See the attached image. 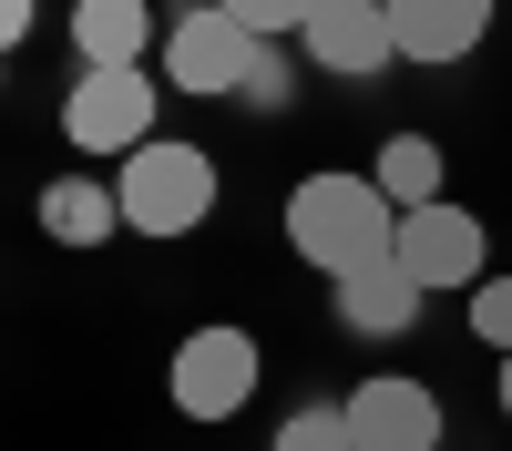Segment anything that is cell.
<instances>
[{"label": "cell", "instance_id": "277c9868", "mask_svg": "<svg viewBox=\"0 0 512 451\" xmlns=\"http://www.w3.org/2000/svg\"><path fill=\"white\" fill-rule=\"evenodd\" d=\"M164 82L175 93H256V31L226 21L216 0L185 21H164Z\"/></svg>", "mask_w": 512, "mask_h": 451}, {"label": "cell", "instance_id": "ac0fdd59", "mask_svg": "<svg viewBox=\"0 0 512 451\" xmlns=\"http://www.w3.org/2000/svg\"><path fill=\"white\" fill-rule=\"evenodd\" d=\"M502 421H512V349H502Z\"/></svg>", "mask_w": 512, "mask_h": 451}, {"label": "cell", "instance_id": "2e32d148", "mask_svg": "<svg viewBox=\"0 0 512 451\" xmlns=\"http://www.w3.org/2000/svg\"><path fill=\"white\" fill-rule=\"evenodd\" d=\"M472 328H482L492 349H512V277H482L472 287Z\"/></svg>", "mask_w": 512, "mask_h": 451}, {"label": "cell", "instance_id": "5b68a950", "mask_svg": "<svg viewBox=\"0 0 512 451\" xmlns=\"http://www.w3.org/2000/svg\"><path fill=\"white\" fill-rule=\"evenodd\" d=\"M256 339L246 328H195V339L175 349V410L185 421H236V410L256 400Z\"/></svg>", "mask_w": 512, "mask_h": 451}, {"label": "cell", "instance_id": "4fadbf2b", "mask_svg": "<svg viewBox=\"0 0 512 451\" xmlns=\"http://www.w3.org/2000/svg\"><path fill=\"white\" fill-rule=\"evenodd\" d=\"M369 175H379V195H390L400 216H410V205H441V144L431 134H390Z\"/></svg>", "mask_w": 512, "mask_h": 451}, {"label": "cell", "instance_id": "7c38bea8", "mask_svg": "<svg viewBox=\"0 0 512 451\" xmlns=\"http://www.w3.org/2000/svg\"><path fill=\"white\" fill-rule=\"evenodd\" d=\"M41 226H52L62 246H103V236H123V195L93 185V175H62L52 195H41Z\"/></svg>", "mask_w": 512, "mask_h": 451}, {"label": "cell", "instance_id": "ba28073f", "mask_svg": "<svg viewBox=\"0 0 512 451\" xmlns=\"http://www.w3.org/2000/svg\"><path fill=\"white\" fill-rule=\"evenodd\" d=\"M297 41H308V62L318 72H390L400 62V31H390V0H328V11L308 21V31H297Z\"/></svg>", "mask_w": 512, "mask_h": 451}, {"label": "cell", "instance_id": "3957f363", "mask_svg": "<svg viewBox=\"0 0 512 451\" xmlns=\"http://www.w3.org/2000/svg\"><path fill=\"white\" fill-rule=\"evenodd\" d=\"M154 72L144 62H123V72H82L72 82V103H62V134L82 154H144L154 144Z\"/></svg>", "mask_w": 512, "mask_h": 451}, {"label": "cell", "instance_id": "52a82bcc", "mask_svg": "<svg viewBox=\"0 0 512 451\" xmlns=\"http://www.w3.org/2000/svg\"><path fill=\"white\" fill-rule=\"evenodd\" d=\"M338 410H349L359 451H441V400L420 380H359Z\"/></svg>", "mask_w": 512, "mask_h": 451}, {"label": "cell", "instance_id": "e0dca14e", "mask_svg": "<svg viewBox=\"0 0 512 451\" xmlns=\"http://www.w3.org/2000/svg\"><path fill=\"white\" fill-rule=\"evenodd\" d=\"M31 31V0H0V41H21Z\"/></svg>", "mask_w": 512, "mask_h": 451}, {"label": "cell", "instance_id": "6da1fadb", "mask_svg": "<svg viewBox=\"0 0 512 451\" xmlns=\"http://www.w3.org/2000/svg\"><path fill=\"white\" fill-rule=\"evenodd\" d=\"M287 246L318 277H359L379 257H400V205L379 195V175H308L287 185Z\"/></svg>", "mask_w": 512, "mask_h": 451}, {"label": "cell", "instance_id": "30bf717a", "mask_svg": "<svg viewBox=\"0 0 512 451\" xmlns=\"http://www.w3.org/2000/svg\"><path fill=\"white\" fill-rule=\"evenodd\" d=\"M72 41H82V72H123L164 41V21L144 0H72Z\"/></svg>", "mask_w": 512, "mask_h": 451}, {"label": "cell", "instance_id": "9a60e30c", "mask_svg": "<svg viewBox=\"0 0 512 451\" xmlns=\"http://www.w3.org/2000/svg\"><path fill=\"white\" fill-rule=\"evenodd\" d=\"M216 11H226V21H246L256 41H267V31H308L328 0H216Z\"/></svg>", "mask_w": 512, "mask_h": 451}, {"label": "cell", "instance_id": "5bb4252c", "mask_svg": "<svg viewBox=\"0 0 512 451\" xmlns=\"http://www.w3.org/2000/svg\"><path fill=\"white\" fill-rule=\"evenodd\" d=\"M277 451H359V431H349V410H287L277 421Z\"/></svg>", "mask_w": 512, "mask_h": 451}, {"label": "cell", "instance_id": "8fae6325", "mask_svg": "<svg viewBox=\"0 0 512 451\" xmlns=\"http://www.w3.org/2000/svg\"><path fill=\"white\" fill-rule=\"evenodd\" d=\"M420 298H431V287H420L400 257H379V267H359V277H338V318L369 328V339H400V328L420 318Z\"/></svg>", "mask_w": 512, "mask_h": 451}, {"label": "cell", "instance_id": "8992f818", "mask_svg": "<svg viewBox=\"0 0 512 451\" xmlns=\"http://www.w3.org/2000/svg\"><path fill=\"white\" fill-rule=\"evenodd\" d=\"M482 257H492V236H482V216L472 205H410L400 216V267L420 277V287H482Z\"/></svg>", "mask_w": 512, "mask_h": 451}, {"label": "cell", "instance_id": "7a4b0ae2", "mask_svg": "<svg viewBox=\"0 0 512 451\" xmlns=\"http://www.w3.org/2000/svg\"><path fill=\"white\" fill-rule=\"evenodd\" d=\"M113 195H123V226L134 236H195L216 216V164H205V144H164L154 134L144 154H123Z\"/></svg>", "mask_w": 512, "mask_h": 451}, {"label": "cell", "instance_id": "9c48e42d", "mask_svg": "<svg viewBox=\"0 0 512 451\" xmlns=\"http://www.w3.org/2000/svg\"><path fill=\"white\" fill-rule=\"evenodd\" d=\"M400 62H472L492 31V0H390Z\"/></svg>", "mask_w": 512, "mask_h": 451}]
</instances>
